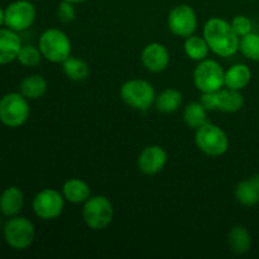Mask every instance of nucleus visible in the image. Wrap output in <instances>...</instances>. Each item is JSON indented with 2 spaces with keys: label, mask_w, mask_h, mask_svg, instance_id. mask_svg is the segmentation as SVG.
<instances>
[{
  "label": "nucleus",
  "mask_w": 259,
  "mask_h": 259,
  "mask_svg": "<svg viewBox=\"0 0 259 259\" xmlns=\"http://www.w3.org/2000/svg\"><path fill=\"white\" fill-rule=\"evenodd\" d=\"M202 37L210 51L219 57H232L239 51L240 37L233 30L229 22L219 17L210 18L205 23Z\"/></svg>",
  "instance_id": "f257e3e1"
},
{
  "label": "nucleus",
  "mask_w": 259,
  "mask_h": 259,
  "mask_svg": "<svg viewBox=\"0 0 259 259\" xmlns=\"http://www.w3.org/2000/svg\"><path fill=\"white\" fill-rule=\"evenodd\" d=\"M195 143L199 151L209 157L223 156L229 148V139L225 132L209 121L196 129Z\"/></svg>",
  "instance_id": "f03ea898"
},
{
  "label": "nucleus",
  "mask_w": 259,
  "mask_h": 259,
  "mask_svg": "<svg viewBox=\"0 0 259 259\" xmlns=\"http://www.w3.org/2000/svg\"><path fill=\"white\" fill-rule=\"evenodd\" d=\"M38 47L43 57L53 63H62L71 55L70 38L65 32L56 28H50L42 33Z\"/></svg>",
  "instance_id": "7ed1b4c3"
},
{
  "label": "nucleus",
  "mask_w": 259,
  "mask_h": 259,
  "mask_svg": "<svg viewBox=\"0 0 259 259\" xmlns=\"http://www.w3.org/2000/svg\"><path fill=\"white\" fill-rule=\"evenodd\" d=\"M154 88L146 80L133 78L124 82L120 88V98L124 103L136 110L144 111L156 101Z\"/></svg>",
  "instance_id": "20e7f679"
},
{
  "label": "nucleus",
  "mask_w": 259,
  "mask_h": 259,
  "mask_svg": "<svg viewBox=\"0 0 259 259\" xmlns=\"http://www.w3.org/2000/svg\"><path fill=\"white\" fill-rule=\"evenodd\" d=\"M113 205L105 196H90L83 202L82 218L90 229L103 230L108 228L113 220Z\"/></svg>",
  "instance_id": "39448f33"
},
{
  "label": "nucleus",
  "mask_w": 259,
  "mask_h": 259,
  "mask_svg": "<svg viewBox=\"0 0 259 259\" xmlns=\"http://www.w3.org/2000/svg\"><path fill=\"white\" fill-rule=\"evenodd\" d=\"M29 118L28 99L20 93H9L0 99V121L9 128L23 125Z\"/></svg>",
  "instance_id": "423d86ee"
},
{
  "label": "nucleus",
  "mask_w": 259,
  "mask_h": 259,
  "mask_svg": "<svg viewBox=\"0 0 259 259\" xmlns=\"http://www.w3.org/2000/svg\"><path fill=\"white\" fill-rule=\"evenodd\" d=\"M35 238L34 225L23 217H12L4 227V239L10 248L24 250L33 244Z\"/></svg>",
  "instance_id": "0eeeda50"
},
{
  "label": "nucleus",
  "mask_w": 259,
  "mask_h": 259,
  "mask_svg": "<svg viewBox=\"0 0 259 259\" xmlns=\"http://www.w3.org/2000/svg\"><path fill=\"white\" fill-rule=\"evenodd\" d=\"M225 71L218 61L205 60L200 61L194 71L195 86L201 93L219 91L224 86Z\"/></svg>",
  "instance_id": "6e6552de"
},
{
  "label": "nucleus",
  "mask_w": 259,
  "mask_h": 259,
  "mask_svg": "<svg viewBox=\"0 0 259 259\" xmlns=\"http://www.w3.org/2000/svg\"><path fill=\"white\" fill-rule=\"evenodd\" d=\"M32 207L39 219L52 220L60 217L65 207V197L62 192L55 189H45L33 199Z\"/></svg>",
  "instance_id": "1a4fd4ad"
},
{
  "label": "nucleus",
  "mask_w": 259,
  "mask_h": 259,
  "mask_svg": "<svg viewBox=\"0 0 259 259\" xmlns=\"http://www.w3.org/2000/svg\"><path fill=\"white\" fill-rule=\"evenodd\" d=\"M35 8L28 0H15L5 8V25L15 32L28 29L35 20Z\"/></svg>",
  "instance_id": "9d476101"
},
{
  "label": "nucleus",
  "mask_w": 259,
  "mask_h": 259,
  "mask_svg": "<svg viewBox=\"0 0 259 259\" xmlns=\"http://www.w3.org/2000/svg\"><path fill=\"white\" fill-rule=\"evenodd\" d=\"M168 28L175 35L181 38H187L192 35L197 27V17L195 10L187 4L176 5L169 12Z\"/></svg>",
  "instance_id": "9b49d317"
},
{
  "label": "nucleus",
  "mask_w": 259,
  "mask_h": 259,
  "mask_svg": "<svg viewBox=\"0 0 259 259\" xmlns=\"http://www.w3.org/2000/svg\"><path fill=\"white\" fill-rule=\"evenodd\" d=\"M167 163V153L161 146H148L138 157V168L147 176H153L161 172Z\"/></svg>",
  "instance_id": "f8f14e48"
},
{
  "label": "nucleus",
  "mask_w": 259,
  "mask_h": 259,
  "mask_svg": "<svg viewBox=\"0 0 259 259\" xmlns=\"http://www.w3.org/2000/svg\"><path fill=\"white\" fill-rule=\"evenodd\" d=\"M141 60L144 67L151 72H162L169 63L168 50L162 43H149L142 51Z\"/></svg>",
  "instance_id": "ddd939ff"
},
{
  "label": "nucleus",
  "mask_w": 259,
  "mask_h": 259,
  "mask_svg": "<svg viewBox=\"0 0 259 259\" xmlns=\"http://www.w3.org/2000/svg\"><path fill=\"white\" fill-rule=\"evenodd\" d=\"M22 46V39L15 30L0 28V65H7L17 60Z\"/></svg>",
  "instance_id": "4468645a"
},
{
  "label": "nucleus",
  "mask_w": 259,
  "mask_h": 259,
  "mask_svg": "<svg viewBox=\"0 0 259 259\" xmlns=\"http://www.w3.org/2000/svg\"><path fill=\"white\" fill-rule=\"evenodd\" d=\"M24 205V195L18 187L10 186L0 195V211L8 218L17 217Z\"/></svg>",
  "instance_id": "2eb2a0df"
},
{
  "label": "nucleus",
  "mask_w": 259,
  "mask_h": 259,
  "mask_svg": "<svg viewBox=\"0 0 259 259\" xmlns=\"http://www.w3.org/2000/svg\"><path fill=\"white\" fill-rule=\"evenodd\" d=\"M252 80V71L244 63H235L225 71L224 86L233 90H243Z\"/></svg>",
  "instance_id": "dca6fc26"
},
{
  "label": "nucleus",
  "mask_w": 259,
  "mask_h": 259,
  "mask_svg": "<svg viewBox=\"0 0 259 259\" xmlns=\"http://www.w3.org/2000/svg\"><path fill=\"white\" fill-rule=\"evenodd\" d=\"M62 195L71 204H83L91 196V190L82 180L70 179L63 184Z\"/></svg>",
  "instance_id": "f3484780"
},
{
  "label": "nucleus",
  "mask_w": 259,
  "mask_h": 259,
  "mask_svg": "<svg viewBox=\"0 0 259 259\" xmlns=\"http://www.w3.org/2000/svg\"><path fill=\"white\" fill-rule=\"evenodd\" d=\"M228 244L234 254L243 255L249 252L250 247H252V237L244 227L235 225L229 230Z\"/></svg>",
  "instance_id": "a211bd4d"
},
{
  "label": "nucleus",
  "mask_w": 259,
  "mask_h": 259,
  "mask_svg": "<svg viewBox=\"0 0 259 259\" xmlns=\"http://www.w3.org/2000/svg\"><path fill=\"white\" fill-rule=\"evenodd\" d=\"M218 110L224 111V113H237L244 105V96L239 90H233V89H220L218 91Z\"/></svg>",
  "instance_id": "6ab92c4d"
},
{
  "label": "nucleus",
  "mask_w": 259,
  "mask_h": 259,
  "mask_svg": "<svg viewBox=\"0 0 259 259\" xmlns=\"http://www.w3.org/2000/svg\"><path fill=\"white\" fill-rule=\"evenodd\" d=\"M19 91L24 98L29 100H35L43 96L47 91V81L40 75H30L27 76L24 80L20 82Z\"/></svg>",
  "instance_id": "aec40b11"
},
{
  "label": "nucleus",
  "mask_w": 259,
  "mask_h": 259,
  "mask_svg": "<svg viewBox=\"0 0 259 259\" xmlns=\"http://www.w3.org/2000/svg\"><path fill=\"white\" fill-rule=\"evenodd\" d=\"M182 103V94L176 89H166L158 96H156L157 110L163 114H171L179 110Z\"/></svg>",
  "instance_id": "412c9836"
},
{
  "label": "nucleus",
  "mask_w": 259,
  "mask_h": 259,
  "mask_svg": "<svg viewBox=\"0 0 259 259\" xmlns=\"http://www.w3.org/2000/svg\"><path fill=\"white\" fill-rule=\"evenodd\" d=\"M184 50L190 60L200 62V61L205 60L207 57L210 48L204 37L192 34L190 37L185 38Z\"/></svg>",
  "instance_id": "4be33fe9"
},
{
  "label": "nucleus",
  "mask_w": 259,
  "mask_h": 259,
  "mask_svg": "<svg viewBox=\"0 0 259 259\" xmlns=\"http://www.w3.org/2000/svg\"><path fill=\"white\" fill-rule=\"evenodd\" d=\"M235 197L238 202L244 206H254L259 202V189L252 179L240 181L235 189Z\"/></svg>",
  "instance_id": "5701e85b"
},
{
  "label": "nucleus",
  "mask_w": 259,
  "mask_h": 259,
  "mask_svg": "<svg viewBox=\"0 0 259 259\" xmlns=\"http://www.w3.org/2000/svg\"><path fill=\"white\" fill-rule=\"evenodd\" d=\"M63 72L70 80L72 81H82L86 80L90 75V67L85 61L76 57H68L62 62Z\"/></svg>",
  "instance_id": "b1692460"
},
{
  "label": "nucleus",
  "mask_w": 259,
  "mask_h": 259,
  "mask_svg": "<svg viewBox=\"0 0 259 259\" xmlns=\"http://www.w3.org/2000/svg\"><path fill=\"white\" fill-rule=\"evenodd\" d=\"M184 120L189 128L195 129L207 123V110L201 105V103H190L184 110Z\"/></svg>",
  "instance_id": "393cba45"
},
{
  "label": "nucleus",
  "mask_w": 259,
  "mask_h": 259,
  "mask_svg": "<svg viewBox=\"0 0 259 259\" xmlns=\"http://www.w3.org/2000/svg\"><path fill=\"white\" fill-rule=\"evenodd\" d=\"M239 51L245 58L259 62V34L250 32L249 34L240 38Z\"/></svg>",
  "instance_id": "a878e982"
},
{
  "label": "nucleus",
  "mask_w": 259,
  "mask_h": 259,
  "mask_svg": "<svg viewBox=\"0 0 259 259\" xmlns=\"http://www.w3.org/2000/svg\"><path fill=\"white\" fill-rule=\"evenodd\" d=\"M42 53H40L39 48L34 47V46H22L19 53H18L17 60L19 61L20 65L25 66V67H34L42 60Z\"/></svg>",
  "instance_id": "bb28decb"
},
{
  "label": "nucleus",
  "mask_w": 259,
  "mask_h": 259,
  "mask_svg": "<svg viewBox=\"0 0 259 259\" xmlns=\"http://www.w3.org/2000/svg\"><path fill=\"white\" fill-rule=\"evenodd\" d=\"M232 28L240 38L252 32V20L245 15H237L232 20Z\"/></svg>",
  "instance_id": "cd10ccee"
},
{
  "label": "nucleus",
  "mask_w": 259,
  "mask_h": 259,
  "mask_svg": "<svg viewBox=\"0 0 259 259\" xmlns=\"http://www.w3.org/2000/svg\"><path fill=\"white\" fill-rule=\"evenodd\" d=\"M73 5L75 4H71V3L66 2V0L60 3V5H58L57 8V15L58 18H60L61 22L70 23L75 19L76 10Z\"/></svg>",
  "instance_id": "c85d7f7f"
},
{
  "label": "nucleus",
  "mask_w": 259,
  "mask_h": 259,
  "mask_svg": "<svg viewBox=\"0 0 259 259\" xmlns=\"http://www.w3.org/2000/svg\"><path fill=\"white\" fill-rule=\"evenodd\" d=\"M200 103L201 105L206 109L207 111L218 110V104H219V99H218V91H211V93H202L200 96Z\"/></svg>",
  "instance_id": "c756f323"
},
{
  "label": "nucleus",
  "mask_w": 259,
  "mask_h": 259,
  "mask_svg": "<svg viewBox=\"0 0 259 259\" xmlns=\"http://www.w3.org/2000/svg\"><path fill=\"white\" fill-rule=\"evenodd\" d=\"M3 24H5V10H3L2 7H0V27Z\"/></svg>",
  "instance_id": "7c9ffc66"
},
{
  "label": "nucleus",
  "mask_w": 259,
  "mask_h": 259,
  "mask_svg": "<svg viewBox=\"0 0 259 259\" xmlns=\"http://www.w3.org/2000/svg\"><path fill=\"white\" fill-rule=\"evenodd\" d=\"M250 179H252V181L254 182V185H255V186H257L258 189H259V174L254 175V176H252V177H250Z\"/></svg>",
  "instance_id": "2f4dec72"
},
{
  "label": "nucleus",
  "mask_w": 259,
  "mask_h": 259,
  "mask_svg": "<svg viewBox=\"0 0 259 259\" xmlns=\"http://www.w3.org/2000/svg\"><path fill=\"white\" fill-rule=\"evenodd\" d=\"M66 2L71 3V4H81V3H85L86 0H66Z\"/></svg>",
  "instance_id": "473e14b6"
}]
</instances>
